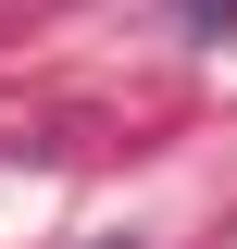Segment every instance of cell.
Here are the masks:
<instances>
[{
  "instance_id": "cell-1",
  "label": "cell",
  "mask_w": 237,
  "mask_h": 249,
  "mask_svg": "<svg viewBox=\"0 0 237 249\" xmlns=\"http://www.w3.org/2000/svg\"><path fill=\"white\" fill-rule=\"evenodd\" d=\"M187 25H200V37H237V0H187Z\"/></svg>"
}]
</instances>
